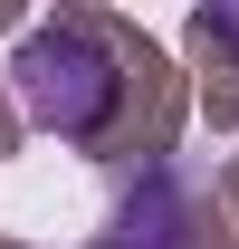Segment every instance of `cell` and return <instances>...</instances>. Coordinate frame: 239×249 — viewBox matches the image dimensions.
<instances>
[{"instance_id": "obj_2", "label": "cell", "mask_w": 239, "mask_h": 249, "mask_svg": "<svg viewBox=\"0 0 239 249\" xmlns=\"http://www.w3.org/2000/svg\"><path fill=\"white\" fill-rule=\"evenodd\" d=\"M220 29H230V38H239V10H230V19H220Z\"/></svg>"}, {"instance_id": "obj_1", "label": "cell", "mask_w": 239, "mask_h": 249, "mask_svg": "<svg viewBox=\"0 0 239 249\" xmlns=\"http://www.w3.org/2000/svg\"><path fill=\"white\" fill-rule=\"evenodd\" d=\"M10 77H19V106L38 124H58V134H96L115 115V48L86 29H29Z\"/></svg>"}]
</instances>
